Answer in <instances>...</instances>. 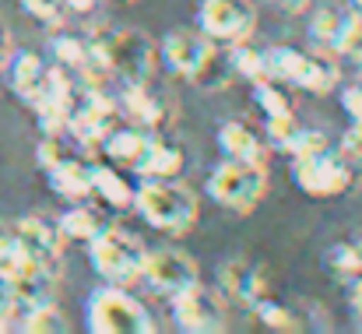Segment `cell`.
Returning a JSON list of instances; mask_svg holds the SVG:
<instances>
[{"label":"cell","mask_w":362,"mask_h":334,"mask_svg":"<svg viewBox=\"0 0 362 334\" xmlns=\"http://www.w3.org/2000/svg\"><path fill=\"white\" fill-rule=\"evenodd\" d=\"M144 222L158 232H169V236H187L194 225H197V194L180 183V180H151V176H141L134 183V205H130Z\"/></svg>","instance_id":"6da1fadb"},{"label":"cell","mask_w":362,"mask_h":334,"mask_svg":"<svg viewBox=\"0 0 362 334\" xmlns=\"http://www.w3.org/2000/svg\"><path fill=\"white\" fill-rule=\"evenodd\" d=\"M92 53L103 71L117 74L123 85L151 81L158 67V46L137 28H103L92 35Z\"/></svg>","instance_id":"7a4b0ae2"},{"label":"cell","mask_w":362,"mask_h":334,"mask_svg":"<svg viewBox=\"0 0 362 334\" xmlns=\"http://www.w3.org/2000/svg\"><path fill=\"white\" fill-rule=\"evenodd\" d=\"M264 64H267V78L288 88H299L306 96H331L341 85L338 64L327 60L324 53H310L296 46H271L264 50Z\"/></svg>","instance_id":"3957f363"},{"label":"cell","mask_w":362,"mask_h":334,"mask_svg":"<svg viewBox=\"0 0 362 334\" xmlns=\"http://www.w3.org/2000/svg\"><path fill=\"white\" fill-rule=\"evenodd\" d=\"M288 173H292V183L310 194V197H338L345 194L356 176H359V166L341 151V148H317V151H306V155H292L288 159Z\"/></svg>","instance_id":"277c9868"},{"label":"cell","mask_w":362,"mask_h":334,"mask_svg":"<svg viewBox=\"0 0 362 334\" xmlns=\"http://www.w3.org/2000/svg\"><path fill=\"white\" fill-rule=\"evenodd\" d=\"M267 187H271L267 166H246V162H233V159H222L204 183L208 197L233 215H253L260 208V201L267 197Z\"/></svg>","instance_id":"5b68a950"},{"label":"cell","mask_w":362,"mask_h":334,"mask_svg":"<svg viewBox=\"0 0 362 334\" xmlns=\"http://www.w3.org/2000/svg\"><path fill=\"white\" fill-rule=\"evenodd\" d=\"M85 317H88V331L95 334H151L155 331L151 313L120 285H106V289L92 292L88 306H85Z\"/></svg>","instance_id":"8992f818"},{"label":"cell","mask_w":362,"mask_h":334,"mask_svg":"<svg viewBox=\"0 0 362 334\" xmlns=\"http://www.w3.org/2000/svg\"><path fill=\"white\" fill-rule=\"evenodd\" d=\"M88 260H92V267H95L110 285L130 289L134 282H141L144 246H141V239H134L130 232L106 225V229L88 243Z\"/></svg>","instance_id":"52a82bcc"},{"label":"cell","mask_w":362,"mask_h":334,"mask_svg":"<svg viewBox=\"0 0 362 334\" xmlns=\"http://www.w3.org/2000/svg\"><path fill=\"white\" fill-rule=\"evenodd\" d=\"M173 321L176 328L187 334H218L229 328V313H226V299L215 289H204L201 282L176 292L173 299Z\"/></svg>","instance_id":"ba28073f"},{"label":"cell","mask_w":362,"mask_h":334,"mask_svg":"<svg viewBox=\"0 0 362 334\" xmlns=\"http://www.w3.org/2000/svg\"><path fill=\"white\" fill-rule=\"evenodd\" d=\"M141 278L162 292L165 299H173L176 292L190 289L201 282V267L190 253L183 250H173V246H162V250H144V264H141Z\"/></svg>","instance_id":"9c48e42d"},{"label":"cell","mask_w":362,"mask_h":334,"mask_svg":"<svg viewBox=\"0 0 362 334\" xmlns=\"http://www.w3.org/2000/svg\"><path fill=\"white\" fill-rule=\"evenodd\" d=\"M197 28L215 42H243L257 28V11L250 0H201Z\"/></svg>","instance_id":"30bf717a"},{"label":"cell","mask_w":362,"mask_h":334,"mask_svg":"<svg viewBox=\"0 0 362 334\" xmlns=\"http://www.w3.org/2000/svg\"><path fill=\"white\" fill-rule=\"evenodd\" d=\"M215 39H208L201 28H173L162 42H158V60L162 67L173 74V78H183L190 81L197 74V67L204 64V57L211 53Z\"/></svg>","instance_id":"8fae6325"},{"label":"cell","mask_w":362,"mask_h":334,"mask_svg":"<svg viewBox=\"0 0 362 334\" xmlns=\"http://www.w3.org/2000/svg\"><path fill=\"white\" fill-rule=\"evenodd\" d=\"M4 271L11 275L18 310H32V306H42V303H57L60 267L39 264V260H32V257H18V260H14L11 267H4Z\"/></svg>","instance_id":"7c38bea8"},{"label":"cell","mask_w":362,"mask_h":334,"mask_svg":"<svg viewBox=\"0 0 362 334\" xmlns=\"http://www.w3.org/2000/svg\"><path fill=\"white\" fill-rule=\"evenodd\" d=\"M14 232H18L21 257H32V260L49 264V267H60L67 239H64L57 219H46V215H21V219L14 222Z\"/></svg>","instance_id":"4fadbf2b"},{"label":"cell","mask_w":362,"mask_h":334,"mask_svg":"<svg viewBox=\"0 0 362 334\" xmlns=\"http://www.w3.org/2000/svg\"><path fill=\"white\" fill-rule=\"evenodd\" d=\"M117 110H120V120L141 127V130H151V134H165V127L173 123V106L155 96L144 85H123V92L117 96Z\"/></svg>","instance_id":"5bb4252c"},{"label":"cell","mask_w":362,"mask_h":334,"mask_svg":"<svg viewBox=\"0 0 362 334\" xmlns=\"http://www.w3.org/2000/svg\"><path fill=\"white\" fill-rule=\"evenodd\" d=\"M218 289L236 299L240 306L253 310L264 296H271V285H267V271L253 260H243V257H233L218 267Z\"/></svg>","instance_id":"9a60e30c"},{"label":"cell","mask_w":362,"mask_h":334,"mask_svg":"<svg viewBox=\"0 0 362 334\" xmlns=\"http://www.w3.org/2000/svg\"><path fill=\"white\" fill-rule=\"evenodd\" d=\"M218 151L233 162H246V166H267L271 159V144L260 130H253L246 120H229L218 127Z\"/></svg>","instance_id":"2e32d148"},{"label":"cell","mask_w":362,"mask_h":334,"mask_svg":"<svg viewBox=\"0 0 362 334\" xmlns=\"http://www.w3.org/2000/svg\"><path fill=\"white\" fill-rule=\"evenodd\" d=\"M7 85L11 92L25 103V106H35L46 92V74H49V64L35 53V50H18L11 53L7 60Z\"/></svg>","instance_id":"e0dca14e"},{"label":"cell","mask_w":362,"mask_h":334,"mask_svg":"<svg viewBox=\"0 0 362 334\" xmlns=\"http://www.w3.org/2000/svg\"><path fill=\"white\" fill-rule=\"evenodd\" d=\"M356 25V11L352 7H338V4H324L313 11L310 18V39L320 46V50H331V53H341L345 50V39Z\"/></svg>","instance_id":"ac0fdd59"},{"label":"cell","mask_w":362,"mask_h":334,"mask_svg":"<svg viewBox=\"0 0 362 334\" xmlns=\"http://www.w3.org/2000/svg\"><path fill=\"white\" fill-rule=\"evenodd\" d=\"M46 180H49V190H53L60 201H67V205L92 197V166H88L85 159L71 155V151H67L53 169H46Z\"/></svg>","instance_id":"d6986e66"},{"label":"cell","mask_w":362,"mask_h":334,"mask_svg":"<svg viewBox=\"0 0 362 334\" xmlns=\"http://www.w3.org/2000/svg\"><path fill=\"white\" fill-rule=\"evenodd\" d=\"M187 169V155L176 141H169L165 134H155L144 159L137 162L134 176H151V180H180V173Z\"/></svg>","instance_id":"ffe728a7"},{"label":"cell","mask_w":362,"mask_h":334,"mask_svg":"<svg viewBox=\"0 0 362 334\" xmlns=\"http://www.w3.org/2000/svg\"><path fill=\"white\" fill-rule=\"evenodd\" d=\"M151 130H141V127H134V123H127V127H113L110 134H106V141H103V151H106V159L113 162V166H120V169H137V162L144 159V151H148V144H151Z\"/></svg>","instance_id":"44dd1931"},{"label":"cell","mask_w":362,"mask_h":334,"mask_svg":"<svg viewBox=\"0 0 362 334\" xmlns=\"http://www.w3.org/2000/svg\"><path fill=\"white\" fill-rule=\"evenodd\" d=\"M324 271L345 289L362 282V232L349 236V239H338L324 250Z\"/></svg>","instance_id":"7402d4cb"},{"label":"cell","mask_w":362,"mask_h":334,"mask_svg":"<svg viewBox=\"0 0 362 334\" xmlns=\"http://www.w3.org/2000/svg\"><path fill=\"white\" fill-rule=\"evenodd\" d=\"M92 197H99L113 212H127L134 205V183L117 166H92Z\"/></svg>","instance_id":"603a6c76"},{"label":"cell","mask_w":362,"mask_h":334,"mask_svg":"<svg viewBox=\"0 0 362 334\" xmlns=\"http://www.w3.org/2000/svg\"><path fill=\"white\" fill-rule=\"evenodd\" d=\"M60 232H64V239H78V243H92L103 229H106V219L95 212V208H88V205H81V201H74L60 219Z\"/></svg>","instance_id":"cb8c5ba5"},{"label":"cell","mask_w":362,"mask_h":334,"mask_svg":"<svg viewBox=\"0 0 362 334\" xmlns=\"http://www.w3.org/2000/svg\"><path fill=\"white\" fill-rule=\"evenodd\" d=\"M14 331L60 334V331H71V324H67V317L60 313L57 303H42V306H32V310H18V317H14Z\"/></svg>","instance_id":"d4e9b609"},{"label":"cell","mask_w":362,"mask_h":334,"mask_svg":"<svg viewBox=\"0 0 362 334\" xmlns=\"http://www.w3.org/2000/svg\"><path fill=\"white\" fill-rule=\"evenodd\" d=\"M253 313H257V321H260L267 331L296 334L306 328V324H303V313H296L292 306H285V303H278V299H271V296H264V299L253 306Z\"/></svg>","instance_id":"484cf974"},{"label":"cell","mask_w":362,"mask_h":334,"mask_svg":"<svg viewBox=\"0 0 362 334\" xmlns=\"http://www.w3.org/2000/svg\"><path fill=\"white\" fill-rule=\"evenodd\" d=\"M229 67H233V74L236 78H246L250 85L253 81H260V78H267V64H264V50H257L250 39H243V42H229Z\"/></svg>","instance_id":"4316f807"},{"label":"cell","mask_w":362,"mask_h":334,"mask_svg":"<svg viewBox=\"0 0 362 334\" xmlns=\"http://www.w3.org/2000/svg\"><path fill=\"white\" fill-rule=\"evenodd\" d=\"M236 74H233V67H229V57L218 50V42L211 46V53L204 57V64L197 67V74L190 78V85H197V88H204V92H218V88H226L229 81H233Z\"/></svg>","instance_id":"83f0119b"},{"label":"cell","mask_w":362,"mask_h":334,"mask_svg":"<svg viewBox=\"0 0 362 334\" xmlns=\"http://www.w3.org/2000/svg\"><path fill=\"white\" fill-rule=\"evenodd\" d=\"M299 134H303V123L296 113H285V116H264V137L274 151L281 155H292L296 144H299Z\"/></svg>","instance_id":"f1b7e54d"},{"label":"cell","mask_w":362,"mask_h":334,"mask_svg":"<svg viewBox=\"0 0 362 334\" xmlns=\"http://www.w3.org/2000/svg\"><path fill=\"white\" fill-rule=\"evenodd\" d=\"M253 103L264 116H285V113H296V103L288 96V85L274 81V78H260L253 81Z\"/></svg>","instance_id":"f546056e"},{"label":"cell","mask_w":362,"mask_h":334,"mask_svg":"<svg viewBox=\"0 0 362 334\" xmlns=\"http://www.w3.org/2000/svg\"><path fill=\"white\" fill-rule=\"evenodd\" d=\"M21 7H25L35 21H42V25H60V21L67 18L64 0H21Z\"/></svg>","instance_id":"4dcf8cb0"},{"label":"cell","mask_w":362,"mask_h":334,"mask_svg":"<svg viewBox=\"0 0 362 334\" xmlns=\"http://www.w3.org/2000/svg\"><path fill=\"white\" fill-rule=\"evenodd\" d=\"M67 155V148H64V137H53V134H42V141H39V148H35V162H39V169L46 173V169H53L60 159Z\"/></svg>","instance_id":"1f68e13d"},{"label":"cell","mask_w":362,"mask_h":334,"mask_svg":"<svg viewBox=\"0 0 362 334\" xmlns=\"http://www.w3.org/2000/svg\"><path fill=\"white\" fill-rule=\"evenodd\" d=\"M18 317V303H14V285H11V275L0 267V331H11L7 321Z\"/></svg>","instance_id":"d6a6232c"},{"label":"cell","mask_w":362,"mask_h":334,"mask_svg":"<svg viewBox=\"0 0 362 334\" xmlns=\"http://www.w3.org/2000/svg\"><path fill=\"white\" fill-rule=\"evenodd\" d=\"M18 257H21V246H18L14 222H0V267H11Z\"/></svg>","instance_id":"836d02e7"},{"label":"cell","mask_w":362,"mask_h":334,"mask_svg":"<svg viewBox=\"0 0 362 334\" xmlns=\"http://www.w3.org/2000/svg\"><path fill=\"white\" fill-rule=\"evenodd\" d=\"M341 110L349 113L352 123H359L362 120V81H352V85L341 88Z\"/></svg>","instance_id":"e575fe53"},{"label":"cell","mask_w":362,"mask_h":334,"mask_svg":"<svg viewBox=\"0 0 362 334\" xmlns=\"http://www.w3.org/2000/svg\"><path fill=\"white\" fill-rule=\"evenodd\" d=\"M349 310H352V321L362 328V282L349 285Z\"/></svg>","instance_id":"d590c367"},{"label":"cell","mask_w":362,"mask_h":334,"mask_svg":"<svg viewBox=\"0 0 362 334\" xmlns=\"http://www.w3.org/2000/svg\"><path fill=\"white\" fill-rule=\"evenodd\" d=\"M278 11H285V14H303V11H310V4L313 0H271Z\"/></svg>","instance_id":"8d00e7d4"},{"label":"cell","mask_w":362,"mask_h":334,"mask_svg":"<svg viewBox=\"0 0 362 334\" xmlns=\"http://www.w3.org/2000/svg\"><path fill=\"white\" fill-rule=\"evenodd\" d=\"M103 0H64V7H67V14H88V11H95Z\"/></svg>","instance_id":"74e56055"},{"label":"cell","mask_w":362,"mask_h":334,"mask_svg":"<svg viewBox=\"0 0 362 334\" xmlns=\"http://www.w3.org/2000/svg\"><path fill=\"white\" fill-rule=\"evenodd\" d=\"M11 53H7V32L0 28V67H4V60H7Z\"/></svg>","instance_id":"f35d334b"},{"label":"cell","mask_w":362,"mask_h":334,"mask_svg":"<svg viewBox=\"0 0 362 334\" xmlns=\"http://www.w3.org/2000/svg\"><path fill=\"white\" fill-rule=\"evenodd\" d=\"M349 4H352V11H356V14H362V0H349Z\"/></svg>","instance_id":"ab89813d"}]
</instances>
